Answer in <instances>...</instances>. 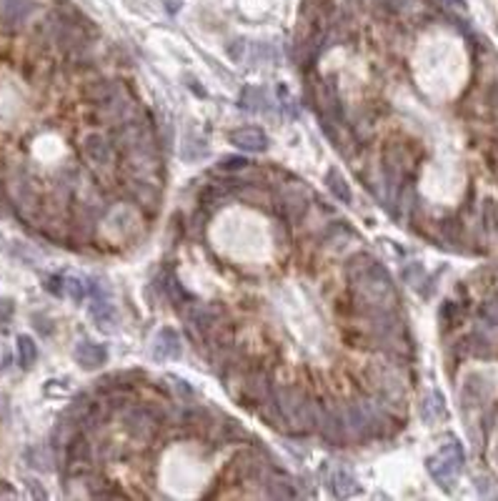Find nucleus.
<instances>
[{"instance_id": "obj_4", "label": "nucleus", "mask_w": 498, "mask_h": 501, "mask_svg": "<svg viewBox=\"0 0 498 501\" xmlns=\"http://www.w3.org/2000/svg\"><path fill=\"white\" fill-rule=\"evenodd\" d=\"M463 463H466V454H463V446L458 441H449V444L438 449L433 456L426 459V469L433 476V482L441 484L446 491L456 484L458 474L463 471Z\"/></svg>"}, {"instance_id": "obj_34", "label": "nucleus", "mask_w": 498, "mask_h": 501, "mask_svg": "<svg viewBox=\"0 0 498 501\" xmlns=\"http://www.w3.org/2000/svg\"><path fill=\"white\" fill-rule=\"evenodd\" d=\"M45 288H48L50 294L63 296V276H45Z\"/></svg>"}, {"instance_id": "obj_35", "label": "nucleus", "mask_w": 498, "mask_h": 501, "mask_svg": "<svg viewBox=\"0 0 498 501\" xmlns=\"http://www.w3.org/2000/svg\"><path fill=\"white\" fill-rule=\"evenodd\" d=\"M441 3L449 8L451 13H458V15H466V13H468L466 0H441Z\"/></svg>"}, {"instance_id": "obj_22", "label": "nucleus", "mask_w": 498, "mask_h": 501, "mask_svg": "<svg viewBox=\"0 0 498 501\" xmlns=\"http://www.w3.org/2000/svg\"><path fill=\"white\" fill-rule=\"evenodd\" d=\"M461 306L456 303V301H443L441 308H438V324H441L443 331H449V328H453L458 321H461Z\"/></svg>"}, {"instance_id": "obj_13", "label": "nucleus", "mask_w": 498, "mask_h": 501, "mask_svg": "<svg viewBox=\"0 0 498 501\" xmlns=\"http://www.w3.org/2000/svg\"><path fill=\"white\" fill-rule=\"evenodd\" d=\"M236 148L246 150V153H266L268 150V136L258 128V125H243V128H236L228 136Z\"/></svg>"}, {"instance_id": "obj_21", "label": "nucleus", "mask_w": 498, "mask_h": 501, "mask_svg": "<svg viewBox=\"0 0 498 501\" xmlns=\"http://www.w3.org/2000/svg\"><path fill=\"white\" fill-rule=\"evenodd\" d=\"M326 186H328V191L333 193V198H338L341 203H353L351 186L346 183V178H343V175L338 173L336 168H330L328 173H326Z\"/></svg>"}, {"instance_id": "obj_27", "label": "nucleus", "mask_w": 498, "mask_h": 501, "mask_svg": "<svg viewBox=\"0 0 498 501\" xmlns=\"http://www.w3.org/2000/svg\"><path fill=\"white\" fill-rule=\"evenodd\" d=\"M31 10H33V6L28 0H8L6 3V15L13 20H23Z\"/></svg>"}, {"instance_id": "obj_9", "label": "nucleus", "mask_w": 498, "mask_h": 501, "mask_svg": "<svg viewBox=\"0 0 498 501\" xmlns=\"http://www.w3.org/2000/svg\"><path fill=\"white\" fill-rule=\"evenodd\" d=\"M150 353H153L156 361H178L183 356L181 333L175 331L173 326H163L161 331L156 333V338H153Z\"/></svg>"}, {"instance_id": "obj_25", "label": "nucleus", "mask_w": 498, "mask_h": 501, "mask_svg": "<svg viewBox=\"0 0 498 501\" xmlns=\"http://www.w3.org/2000/svg\"><path fill=\"white\" fill-rule=\"evenodd\" d=\"M63 294H68L75 303H81L86 299V283L81 278H75V276H68V278H63Z\"/></svg>"}, {"instance_id": "obj_5", "label": "nucleus", "mask_w": 498, "mask_h": 501, "mask_svg": "<svg viewBox=\"0 0 498 501\" xmlns=\"http://www.w3.org/2000/svg\"><path fill=\"white\" fill-rule=\"evenodd\" d=\"M123 198L133 200V203H136L145 216H156V213L161 211V203H163L161 183L128 175L125 183H123Z\"/></svg>"}, {"instance_id": "obj_15", "label": "nucleus", "mask_w": 498, "mask_h": 501, "mask_svg": "<svg viewBox=\"0 0 498 501\" xmlns=\"http://www.w3.org/2000/svg\"><path fill=\"white\" fill-rule=\"evenodd\" d=\"M88 316L100 331H113L115 328V308L108 301V296H93L90 306H88Z\"/></svg>"}, {"instance_id": "obj_10", "label": "nucleus", "mask_w": 498, "mask_h": 501, "mask_svg": "<svg viewBox=\"0 0 498 501\" xmlns=\"http://www.w3.org/2000/svg\"><path fill=\"white\" fill-rule=\"evenodd\" d=\"M491 391H493V383L486 374H471L466 379V383H463V391H461L463 408L483 406V404L491 399Z\"/></svg>"}, {"instance_id": "obj_14", "label": "nucleus", "mask_w": 498, "mask_h": 501, "mask_svg": "<svg viewBox=\"0 0 498 501\" xmlns=\"http://www.w3.org/2000/svg\"><path fill=\"white\" fill-rule=\"evenodd\" d=\"M118 93H123V86L120 81H113V78H95V81H88L83 88V95H86L88 103H106V100L115 98Z\"/></svg>"}, {"instance_id": "obj_7", "label": "nucleus", "mask_w": 498, "mask_h": 501, "mask_svg": "<svg viewBox=\"0 0 498 501\" xmlns=\"http://www.w3.org/2000/svg\"><path fill=\"white\" fill-rule=\"evenodd\" d=\"M81 153L90 166H98V168H106L111 166L113 158H115V148H113V141L103 133H86L81 141Z\"/></svg>"}, {"instance_id": "obj_2", "label": "nucleus", "mask_w": 498, "mask_h": 501, "mask_svg": "<svg viewBox=\"0 0 498 501\" xmlns=\"http://www.w3.org/2000/svg\"><path fill=\"white\" fill-rule=\"evenodd\" d=\"M273 399L286 426L296 436L316 431L321 404L300 383H275Z\"/></svg>"}, {"instance_id": "obj_31", "label": "nucleus", "mask_w": 498, "mask_h": 501, "mask_svg": "<svg viewBox=\"0 0 498 501\" xmlns=\"http://www.w3.org/2000/svg\"><path fill=\"white\" fill-rule=\"evenodd\" d=\"M168 381H170V391H175V394L181 396V399L191 401L195 396L193 386H188V383L183 381V379H178V376H168Z\"/></svg>"}, {"instance_id": "obj_6", "label": "nucleus", "mask_w": 498, "mask_h": 501, "mask_svg": "<svg viewBox=\"0 0 498 501\" xmlns=\"http://www.w3.org/2000/svg\"><path fill=\"white\" fill-rule=\"evenodd\" d=\"M136 113H138L136 100L128 98L125 90H123V93H118L115 98L106 100V103H98L95 111H93V116L100 125H111V128H115V125L131 120Z\"/></svg>"}, {"instance_id": "obj_16", "label": "nucleus", "mask_w": 498, "mask_h": 501, "mask_svg": "<svg viewBox=\"0 0 498 501\" xmlns=\"http://www.w3.org/2000/svg\"><path fill=\"white\" fill-rule=\"evenodd\" d=\"M421 419L426 424H436V421L446 419V399L441 391H428L421 399Z\"/></svg>"}, {"instance_id": "obj_12", "label": "nucleus", "mask_w": 498, "mask_h": 501, "mask_svg": "<svg viewBox=\"0 0 498 501\" xmlns=\"http://www.w3.org/2000/svg\"><path fill=\"white\" fill-rule=\"evenodd\" d=\"M233 471H236L238 479H243V482H263L268 474L266 469V461H263L258 454H253L250 449L246 451H238L236 459H233Z\"/></svg>"}, {"instance_id": "obj_26", "label": "nucleus", "mask_w": 498, "mask_h": 501, "mask_svg": "<svg viewBox=\"0 0 498 501\" xmlns=\"http://www.w3.org/2000/svg\"><path fill=\"white\" fill-rule=\"evenodd\" d=\"M168 296H170V301H173L175 306L181 308V311L188 306V303H191V296L186 294V288L181 286L178 278H168Z\"/></svg>"}, {"instance_id": "obj_24", "label": "nucleus", "mask_w": 498, "mask_h": 501, "mask_svg": "<svg viewBox=\"0 0 498 501\" xmlns=\"http://www.w3.org/2000/svg\"><path fill=\"white\" fill-rule=\"evenodd\" d=\"M441 233L449 244H461L463 241V225L458 218H446L441 221Z\"/></svg>"}, {"instance_id": "obj_18", "label": "nucleus", "mask_w": 498, "mask_h": 501, "mask_svg": "<svg viewBox=\"0 0 498 501\" xmlns=\"http://www.w3.org/2000/svg\"><path fill=\"white\" fill-rule=\"evenodd\" d=\"M330 491L346 499V496L358 494V482H355V476L351 474V471L338 466V469H333V474H330Z\"/></svg>"}, {"instance_id": "obj_3", "label": "nucleus", "mask_w": 498, "mask_h": 501, "mask_svg": "<svg viewBox=\"0 0 498 501\" xmlns=\"http://www.w3.org/2000/svg\"><path fill=\"white\" fill-rule=\"evenodd\" d=\"M123 429L138 444H153L166 426H163L158 406L131 404L128 408H123Z\"/></svg>"}, {"instance_id": "obj_11", "label": "nucleus", "mask_w": 498, "mask_h": 501, "mask_svg": "<svg viewBox=\"0 0 498 501\" xmlns=\"http://www.w3.org/2000/svg\"><path fill=\"white\" fill-rule=\"evenodd\" d=\"M73 358L83 371H95L108 363V349L103 344H93V341L83 338L73 349Z\"/></svg>"}, {"instance_id": "obj_33", "label": "nucleus", "mask_w": 498, "mask_h": 501, "mask_svg": "<svg viewBox=\"0 0 498 501\" xmlns=\"http://www.w3.org/2000/svg\"><path fill=\"white\" fill-rule=\"evenodd\" d=\"M403 278L408 283H413V286H418V283L424 281V266H421V263H413V266H408V269L403 271Z\"/></svg>"}, {"instance_id": "obj_29", "label": "nucleus", "mask_w": 498, "mask_h": 501, "mask_svg": "<svg viewBox=\"0 0 498 501\" xmlns=\"http://www.w3.org/2000/svg\"><path fill=\"white\" fill-rule=\"evenodd\" d=\"M481 319L486 321V324H491L493 328H498V296L488 299L486 303L481 306Z\"/></svg>"}, {"instance_id": "obj_30", "label": "nucleus", "mask_w": 498, "mask_h": 501, "mask_svg": "<svg viewBox=\"0 0 498 501\" xmlns=\"http://www.w3.org/2000/svg\"><path fill=\"white\" fill-rule=\"evenodd\" d=\"M483 221L488 223L491 231L498 233V200L488 198L486 203H483Z\"/></svg>"}, {"instance_id": "obj_23", "label": "nucleus", "mask_w": 498, "mask_h": 501, "mask_svg": "<svg viewBox=\"0 0 498 501\" xmlns=\"http://www.w3.org/2000/svg\"><path fill=\"white\" fill-rule=\"evenodd\" d=\"M18 361L23 369H31L33 363L38 361V346L31 336H18Z\"/></svg>"}, {"instance_id": "obj_32", "label": "nucleus", "mask_w": 498, "mask_h": 501, "mask_svg": "<svg viewBox=\"0 0 498 501\" xmlns=\"http://www.w3.org/2000/svg\"><path fill=\"white\" fill-rule=\"evenodd\" d=\"M13 313H15V303L13 299H0V328H6L10 324Z\"/></svg>"}, {"instance_id": "obj_36", "label": "nucleus", "mask_w": 498, "mask_h": 501, "mask_svg": "<svg viewBox=\"0 0 498 501\" xmlns=\"http://www.w3.org/2000/svg\"><path fill=\"white\" fill-rule=\"evenodd\" d=\"M488 95H491V106H496V108H498V83L491 88V93H488Z\"/></svg>"}, {"instance_id": "obj_1", "label": "nucleus", "mask_w": 498, "mask_h": 501, "mask_svg": "<svg viewBox=\"0 0 498 501\" xmlns=\"http://www.w3.org/2000/svg\"><path fill=\"white\" fill-rule=\"evenodd\" d=\"M346 278H348L351 294H353V313H358V316L374 311H388L399 303V291H396L391 273L383 269V263H378L366 250L353 253L348 258Z\"/></svg>"}, {"instance_id": "obj_17", "label": "nucleus", "mask_w": 498, "mask_h": 501, "mask_svg": "<svg viewBox=\"0 0 498 501\" xmlns=\"http://www.w3.org/2000/svg\"><path fill=\"white\" fill-rule=\"evenodd\" d=\"M463 349L476 358H493L496 356V344H493V338H488L483 331L471 333V336L463 341Z\"/></svg>"}, {"instance_id": "obj_28", "label": "nucleus", "mask_w": 498, "mask_h": 501, "mask_svg": "<svg viewBox=\"0 0 498 501\" xmlns=\"http://www.w3.org/2000/svg\"><path fill=\"white\" fill-rule=\"evenodd\" d=\"M248 166L250 163L246 161L243 156H225V158H220L218 170H225V173H241V170H246Z\"/></svg>"}, {"instance_id": "obj_20", "label": "nucleus", "mask_w": 498, "mask_h": 501, "mask_svg": "<svg viewBox=\"0 0 498 501\" xmlns=\"http://www.w3.org/2000/svg\"><path fill=\"white\" fill-rule=\"evenodd\" d=\"M263 482H266L263 486H266L268 499H293V496H296V486H293L283 474H273V476L266 474Z\"/></svg>"}, {"instance_id": "obj_19", "label": "nucleus", "mask_w": 498, "mask_h": 501, "mask_svg": "<svg viewBox=\"0 0 498 501\" xmlns=\"http://www.w3.org/2000/svg\"><path fill=\"white\" fill-rule=\"evenodd\" d=\"M266 103H268L266 90L258 86H246L243 90H241V95H238V106L246 113H261L263 108H266Z\"/></svg>"}, {"instance_id": "obj_8", "label": "nucleus", "mask_w": 498, "mask_h": 501, "mask_svg": "<svg viewBox=\"0 0 498 501\" xmlns=\"http://www.w3.org/2000/svg\"><path fill=\"white\" fill-rule=\"evenodd\" d=\"M316 434L323 438L326 444L330 446H341L346 444V429H343V416H341V406H323L321 404V413H318V426Z\"/></svg>"}]
</instances>
